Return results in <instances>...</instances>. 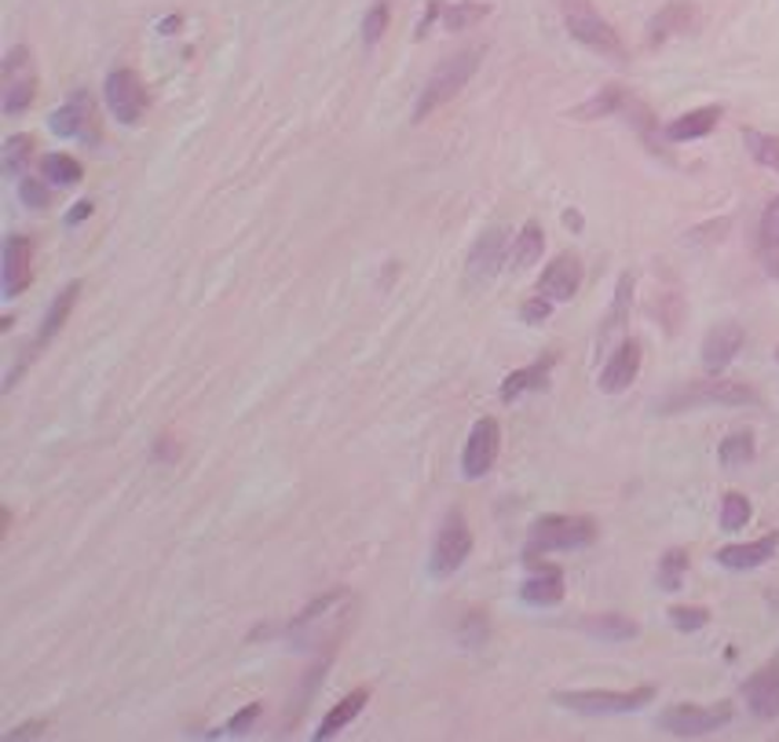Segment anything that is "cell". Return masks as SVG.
<instances>
[{
  "mask_svg": "<svg viewBox=\"0 0 779 742\" xmlns=\"http://www.w3.org/2000/svg\"><path fill=\"white\" fill-rule=\"evenodd\" d=\"M33 147H37V140H33V136H27V132L8 136V143H4V172L16 176V180H22V176H30Z\"/></svg>",
  "mask_w": 779,
  "mask_h": 742,
  "instance_id": "cell-32",
  "label": "cell"
},
{
  "mask_svg": "<svg viewBox=\"0 0 779 742\" xmlns=\"http://www.w3.org/2000/svg\"><path fill=\"white\" fill-rule=\"evenodd\" d=\"M656 699V688L645 684V688H630V691H557L552 702L563 710H575V713H633V710H645L648 702Z\"/></svg>",
  "mask_w": 779,
  "mask_h": 742,
  "instance_id": "cell-7",
  "label": "cell"
},
{
  "mask_svg": "<svg viewBox=\"0 0 779 742\" xmlns=\"http://www.w3.org/2000/svg\"><path fill=\"white\" fill-rule=\"evenodd\" d=\"M743 702L753 716L761 721H776L779 716V662L761 665L758 673L743 684Z\"/></svg>",
  "mask_w": 779,
  "mask_h": 742,
  "instance_id": "cell-17",
  "label": "cell"
},
{
  "mask_svg": "<svg viewBox=\"0 0 779 742\" xmlns=\"http://www.w3.org/2000/svg\"><path fill=\"white\" fill-rule=\"evenodd\" d=\"M88 217H92V201H78V205L70 209L67 223H70V228H78V223H81V220H88Z\"/></svg>",
  "mask_w": 779,
  "mask_h": 742,
  "instance_id": "cell-45",
  "label": "cell"
},
{
  "mask_svg": "<svg viewBox=\"0 0 779 742\" xmlns=\"http://www.w3.org/2000/svg\"><path fill=\"white\" fill-rule=\"evenodd\" d=\"M699 27V8L692 4V0H673V4H666L662 11H656L648 22V44L659 48L666 41H673V37H685L692 33Z\"/></svg>",
  "mask_w": 779,
  "mask_h": 742,
  "instance_id": "cell-15",
  "label": "cell"
},
{
  "mask_svg": "<svg viewBox=\"0 0 779 742\" xmlns=\"http://www.w3.org/2000/svg\"><path fill=\"white\" fill-rule=\"evenodd\" d=\"M506 249H509V228H487L480 238H476V245L469 249V282L472 285H483L491 282L495 274L501 271V260H506Z\"/></svg>",
  "mask_w": 779,
  "mask_h": 742,
  "instance_id": "cell-13",
  "label": "cell"
},
{
  "mask_svg": "<svg viewBox=\"0 0 779 742\" xmlns=\"http://www.w3.org/2000/svg\"><path fill=\"white\" fill-rule=\"evenodd\" d=\"M44 721H30V724H19V728H11V732L4 735L8 742H19V739H37V735H41L44 732Z\"/></svg>",
  "mask_w": 779,
  "mask_h": 742,
  "instance_id": "cell-43",
  "label": "cell"
},
{
  "mask_svg": "<svg viewBox=\"0 0 779 742\" xmlns=\"http://www.w3.org/2000/svg\"><path fill=\"white\" fill-rule=\"evenodd\" d=\"M743 325L739 322H721L713 325V330L707 333V341H702V367H707L710 373H721L725 367H732V359L743 351Z\"/></svg>",
  "mask_w": 779,
  "mask_h": 742,
  "instance_id": "cell-18",
  "label": "cell"
},
{
  "mask_svg": "<svg viewBox=\"0 0 779 742\" xmlns=\"http://www.w3.org/2000/svg\"><path fill=\"white\" fill-rule=\"evenodd\" d=\"M721 114H725L721 107L688 110V114L673 118L670 124H666V140H670V143H692V140H702V136H710L713 129H718Z\"/></svg>",
  "mask_w": 779,
  "mask_h": 742,
  "instance_id": "cell-22",
  "label": "cell"
},
{
  "mask_svg": "<svg viewBox=\"0 0 779 742\" xmlns=\"http://www.w3.org/2000/svg\"><path fill=\"white\" fill-rule=\"evenodd\" d=\"M743 143L750 150V158L758 161V166L772 169L779 176V136L772 132H758V129H747L743 132Z\"/></svg>",
  "mask_w": 779,
  "mask_h": 742,
  "instance_id": "cell-34",
  "label": "cell"
},
{
  "mask_svg": "<svg viewBox=\"0 0 779 742\" xmlns=\"http://www.w3.org/2000/svg\"><path fill=\"white\" fill-rule=\"evenodd\" d=\"M666 614H670L673 629H681V633H699V629L710 622V611L692 608V603H677V608H670Z\"/></svg>",
  "mask_w": 779,
  "mask_h": 742,
  "instance_id": "cell-38",
  "label": "cell"
},
{
  "mask_svg": "<svg viewBox=\"0 0 779 742\" xmlns=\"http://www.w3.org/2000/svg\"><path fill=\"white\" fill-rule=\"evenodd\" d=\"M557 8H560L563 27H568V33L582 48H589V52L605 56L611 62H626V59H630V48H626L619 30H615L611 22L600 16L593 0H557Z\"/></svg>",
  "mask_w": 779,
  "mask_h": 742,
  "instance_id": "cell-2",
  "label": "cell"
},
{
  "mask_svg": "<svg viewBox=\"0 0 779 742\" xmlns=\"http://www.w3.org/2000/svg\"><path fill=\"white\" fill-rule=\"evenodd\" d=\"M78 293H81V282H70V285H62V289H59V297L52 300V308H48L44 322H41V333H37L33 348H27V351H30V359H33L41 348H48V344L56 341V333L62 330V325H67L73 304H78Z\"/></svg>",
  "mask_w": 779,
  "mask_h": 742,
  "instance_id": "cell-23",
  "label": "cell"
},
{
  "mask_svg": "<svg viewBox=\"0 0 779 742\" xmlns=\"http://www.w3.org/2000/svg\"><path fill=\"white\" fill-rule=\"evenodd\" d=\"M732 721V706L728 702H713V706H692V702H681V706H670L659 713V728L677 739H699L718 732Z\"/></svg>",
  "mask_w": 779,
  "mask_h": 742,
  "instance_id": "cell-9",
  "label": "cell"
},
{
  "mask_svg": "<svg viewBox=\"0 0 779 742\" xmlns=\"http://www.w3.org/2000/svg\"><path fill=\"white\" fill-rule=\"evenodd\" d=\"M520 600L535 603V608H557L563 600V574L560 568H538V574H531L520 585Z\"/></svg>",
  "mask_w": 779,
  "mask_h": 742,
  "instance_id": "cell-26",
  "label": "cell"
},
{
  "mask_svg": "<svg viewBox=\"0 0 779 742\" xmlns=\"http://www.w3.org/2000/svg\"><path fill=\"white\" fill-rule=\"evenodd\" d=\"M367 702H370V688H356L351 695H344L330 713L322 716L316 739L322 742V739H333L337 732H344V728H348L351 721H356V716H359L362 710H367Z\"/></svg>",
  "mask_w": 779,
  "mask_h": 742,
  "instance_id": "cell-27",
  "label": "cell"
},
{
  "mask_svg": "<svg viewBox=\"0 0 779 742\" xmlns=\"http://www.w3.org/2000/svg\"><path fill=\"white\" fill-rule=\"evenodd\" d=\"M48 129L62 140H84V143H96L99 140V121H96V103L88 92H73L67 103L59 110H52L48 118Z\"/></svg>",
  "mask_w": 779,
  "mask_h": 742,
  "instance_id": "cell-12",
  "label": "cell"
},
{
  "mask_svg": "<svg viewBox=\"0 0 779 742\" xmlns=\"http://www.w3.org/2000/svg\"><path fill=\"white\" fill-rule=\"evenodd\" d=\"M388 16H392V11H388V0H377V4L367 11V19H362V41H367V48H373L384 37Z\"/></svg>",
  "mask_w": 779,
  "mask_h": 742,
  "instance_id": "cell-39",
  "label": "cell"
},
{
  "mask_svg": "<svg viewBox=\"0 0 779 742\" xmlns=\"http://www.w3.org/2000/svg\"><path fill=\"white\" fill-rule=\"evenodd\" d=\"M158 458H166V461L180 458V447L172 443V435H161V439H158Z\"/></svg>",
  "mask_w": 779,
  "mask_h": 742,
  "instance_id": "cell-46",
  "label": "cell"
},
{
  "mask_svg": "<svg viewBox=\"0 0 779 742\" xmlns=\"http://www.w3.org/2000/svg\"><path fill=\"white\" fill-rule=\"evenodd\" d=\"M747 402H758V392L743 381H725V377H710V381L688 384L681 392H673L670 399H662L659 407L662 413L673 410H688V407H747Z\"/></svg>",
  "mask_w": 779,
  "mask_h": 742,
  "instance_id": "cell-6",
  "label": "cell"
},
{
  "mask_svg": "<svg viewBox=\"0 0 779 742\" xmlns=\"http://www.w3.org/2000/svg\"><path fill=\"white\" fill-rule=\"evenodd\" d=\"M483 16H487L483 4H439V0H432L429 11H425V19H421L418 37L429 33V27H432L436 19L443 22L447 30H469V27H476V22H480Z\"/></svg>",
  "mask_w": 779,
  "mask_h": 742,
  "instance_id": "cell-24",
  "label": "cell"
},
{
  "mask_svg": "<svg viewBox=\"0 0 779 742\" xmlns=\"http://www.w3.org/2000/svg\"><path fill=\"white\" fill-rule=\"evenodd\" d=\"M761 263H765V271L779 282V245H761Z\"/></svg>",
  "mask_w": 779,
  "mask_h": 742,
  "instance_id": "cell-44",
  "label": "cell"
},
{
  "mask_svg": "<svg viewBox=\"0 0 779 742\" xmlns=\"http://www.w3.org/2000/svg\"><path fill=\"white\" fill-rule=\"evenodd\" d=\"M597 538V523L589 515H542L531 527V542H527L523 556L538 560L542 552H560V549H582Z\"/></svg>",
  "mask_w": 779,
  "mask_h": 742,
  "instance_id": "cell-4",
  "label": "cell"
},
{
  "mask_svg": "<svg viewBox=\"0 0 779 742\" xmlns=\"http://www.w3.org/2000/svg\"><path fill=\"white\" fill-rule=\"evenodd\" d=\"M103 96H107L110 114H114L121 124L136 129V124L143 121V114H147V88H143L140 73H136V70H129V67L110 70L107 73V84H103Z\"/></svg>",
  "mask_w": 779,
  "mask_h": 742,
  "instance_id": "cell-10",
  "label": "cell"
},
{
  "mask_svg": "<svg viewBox=\"0 0 779 742\" xmlns=\"http://www.w3.org/2000/svg\"><path fill=\"white\" fill-rule=\"evenodd\" d=\"M41 176L52 187H78L84 169H81V161L70 158V154H48V158H41Z\"/></svg>",
  "mask_w": 779,
  "mask_h": 742,
  "instance_id": "cell-31",
  "label": "cell"
},
{
  "mask_svg": "<svg viewBox=\"0 0 779 742\" xmlns=\"http://www.w3.org/2000/svg\"><path fill=\"white\" fill-rule=\"evenodd\" d=\"M549 311H552V300H546L542 293H538V297H531V300H527V304L520 308L523 322H531V325L546 322V319H549Z\"/></svg>",
  "mask_w": 779,
  "mask_h": 742,
  "instance_id": "cell-42",
  "label": "cell"
},
{
  "mask_svg": "<svg viewBox=\"0 0 779 742\" xmlns=\"http://www.w3.org/2000/svg\"><path fill=\"white\" fill-rule=\"evenodd\" d=\"M685 571H688V552L685 549H670L666 556L659 560V589L673 593V589L685 585Z\"/></svg>",
  "mask_w": 779,
  "mask_h": 742,
  "instance_id": "cell-35",
  "label": "cell"
},
{
  "mask_svg": "<svg viewBox=\"0 0 779 742\" xmlns=\"http://www.w3.org/2000/svg\"><path fill=\"white\" fill-rule=\"evenodd\" d=\"M563 223H568L571 231H582V217H578V212H563Z\"/></svg>",
  "mask_w": 779,
  "mask_h": 742,
  "instance_id": "cell-47",
  "label": "cell"
},
{
  "mask_svg": "<svg viewBox=\"0 0 779 742\" xmlns=\"http://www.w3.org/2000/svg\"><path fill=\"white\" fill-rule=\"evenodd\" d=\"M351 608H356V596L337 589V593L308 603L293 619V625H289V636H293L300 648L333 644V640H341L344 629L351 625Z\"/></svg>",
  "mask_w": 779,
  "mask_h": 742,
  "instance_id": "cell-1",
  "label": "cell"
},
{
  "mask_svg": "<svg viewBox=\"0 0 779 742\" xmlns=\"http://www.w3.org/2000/svg\"><path fill=\"white\" fill-rule=\"evenodd\" d=\"M750 501L739 494V490H732V494H725L721 498V512H718V523H721V531H739V527H747L750 523Z\"/></svg>",
  "mask_w": 779,
  "mask_h": 742,
  "instance_id": "cell-36",
  "label": "cell"
},
{
  "mask_svg": "<svg viewBox=\"0 0 779 742\" xmlns=\"http://www.w3.org/2000/svg\"><path fill=\"white\" fill-rule=\"evenodd\" d=\"M578 285H582V263L575 253H560L552 263H546V271L538 274V293L552 304H568L575 300Z\"/></svg>",
  "mask_w": 779,
  "mask_h": 742,
  "instance_id": "cell-14",
  "label": "cell"
},
{
  "mask_svg": "<svg viewBox=\"0 0 779 742\" xmlns=\"http://www.w3.org/2000/svg\"><path fill=\"white\" fill-rule=\"evenodd\" d=\"M552 362H557V355H546V359L531 362V367L512 370V373L506 377V381H501V402H517L520 395L538 392V388H546L549 373H552Z\"/></svg>",
  "mask_w": 779,
  "mask_h": 742,
  "instance_id": "cell-25",
  "label": "cell"
},
{
  "mask_svg": "<svg viewBox=\"0 0 779 742\" xmlns=\"http://www.w3.org/2000/svg\"><path fill=\"white\" fill-rule=\"evenodd\" d=\"M542 253H546V234H542V228H538L535 220L523 223V231L517 234V242H512V249H509L512 268H517V271L535 268V263L542 260Z\"/></svg>",
  "mask_w": 779,
  "mask_h": 742,
  "instance_id": "cell-29",
  "label": "cell"
},
{
  "mask_svg": "<svg viewBox=\"0 0 779 742\" xmlns=\"http://www.w3.org/2000/svg\"><path fill=\"white\" fill-rule=\"evenodd\" d=\"M33 282V242L22 234H8L4 242V297L16 300Z\"/></svg>",
  "mask_w": 779,
  "mask_h": 742,
  "instance_id": "cell-19",
  "label": "cell"
},
{
  "mask_svg": "<svg viewBox=\"0 0 779 742\" xmlns=\"http://www.w3.org/2000/svg\"><path fill=\"white\" fill-rule=\"evenodd\" d=\"M37 99V62L27 44L8 48L4 67H0V110L4 118L27 114Z\"/></svg>",
  "mask_w": 779,
  "mask_h": 742,
  "instance_id": "cell-5",
  "label": "cell"
},
{
  "mask_svg": "<svg viewBox=\"0 0 779 742\" xmlns=\"http://www.w3.org/2000/svg\"><path fill=\"white\" fill-rule=\"evenodd\" d=\"M498 450H501V424L495 418H480L472 424V432L465 439V450H461L465 480H483V475L495 469Z\"/></svg>",
  "mask_w": 779,
  "mask_h": 742,
  "instance_id": "cell-11",
  "label": "cell"
},
{
  "mask_svg": "<svg viewBox=\"0 0 779 742\" xmlns=\"http://www.w3.org/2000/svg\"><path fill=\"white\" fill-rule=\"evenodd\" d=\"M582 629L608 640V644H622V640H633L640 633V625L633 619H626V614H593V619L582 622Z\"/></svg>",
  "mask_w": 779,
  "mask_h": 742,
  "instance_id": "cell-30",
  "label": "cell"
},
{
  "mask_svg": "<svg viewBox=\"0 0 779 742\" xmlns=\"http://www.w3.org/2000/svg\"><path fill=\"white\" fill-rule=\"evenodd\" d=\"M761 245H779V198L769 201V209L761 212Z\"/></svg>",
  "mask_w": 779,
  "mask_h": 742,
  "instance_id": "cell-40",
  "label": "cell"
},
{
  "mask_svg": "<svg viewBox=\"0 0 779 742\" xmlns=\"http://www.w3.org/2000/svg\"><path fill=\"white\" fill-rule=\"evenodd\" d=\"M483 52L487 48L476 44V48H465V52L439 62L421 88V99H418V107H413V121H425L429 114H436L439 107H447L450 99L476 78V70H480V62H483Z\"/></svg>",
  "mask_w": 779,
  "mask_h": 742,
  "instance_id": "cell-3",
  "label": "cell"
},
{
  "mask_svg": "<svg viewBox=\"0 0 779 742\" xmlns=\"http://www.w3.org/2000/svg\"><path fill=\"white\" fill-rule=\"evenodd\" d=\"M19 198L27 201V209H48L52 205V183L48 180H37V176H22L19 180Z\"/></svg>",
  "mask_w": 779,
  "mask_h": 742,
  "instance_id": "cell-37",
  "label": "cell"
},
{
  "mask_svg": "<svg viewBox=\"0 0 779 742\" xmlns=\"http://www.w3.org/2000/svg\"><path fill=\"white\" fill-rule=\"evenodd\" d=\"M260 716V702H249V706L242 710V713H234L231 721H228V728H223V732L228 735H246L249 728H253V721Z\"/></svg>",
  "mask_w": 779,
  "mask_h": 742,
  "instance_id": "cell-41",
  "label": "cell"
},
{
  "mask_svg": "<svg viewBox=\"0 0 779 742\" xmlns=\"http://www.w3.org/2000/svg\"><path fill=\"white\" fill-rule=\"evenodd\" d=\"M718 461L725 464V469H743V464H750L753 461V432L739 429L732 435H725L721 447H718Z\"/></svg>",
  "mask_w": 779,
  "mask_h": 742,
  "instance_id": "cell-33",
  "label": "cell"
},
{
  "mask_svg": "<svg viewBox=\"0 0 779 742\" xmlns=\"http://www.w3.org/2000/svg\"><path fill=\"white\" fill-rule=\"evenodd\" d=\"M472 552V531H469V520L450 509L439 523V531L432 538V560H429V574L432 578H450L455 571H461V563L469 560Z\"/></svg>",
  "mask_w": 779,
  "mask_h": 742,
  "instance_id": "cell-8",
  "label": "cell"
},
{
  "mask_svg": "<svg viewBox=\"0 0 779 742\" xmlns=\"http://www.w3.org/2000/svg\"><path fill=\"white\" fill-rule=\"evenodd\" d=\"M779 549V531L758 538V542H743V545H725L718 549V563L728 571H753L761 563H769Z\"/></svg>",
  "mask_w": 779,
  "mask_h": 742,
  "instance_id": "cell-21",
  "label": "cell"
},
{
  "mask_svg": "<svg viewBox=\"0 0 779 742\" xmlns=\"http://www.w3.org/2000/svg\"><path fill=\"white\" fill-rule=\"evenodd\" d=\"M630 88L622 84H608L600 88V92L589 99V103H582L575 110L578 121H597V118H615V114H626V107H630Z\"/></svg>",
  "mask_w": 779,
  "mask_h": 742,
  "instance_id": "cell-28",
  "label": "cell"
},
{
  "mask_svg": "<svg viewBox=\"0 0 779 742\" xmlns=\"http://www.w3.org/2000/svg\"><path fill=\"white\" fill-rule=\"evenodd\" d=\"M640 359H645V351H640V344H637V341H622V344L608 355L605 370H600V392H608V395L626 392V388H630V384L637 381Z\"/></svg>",
  "mask_w": 779,
  "mask_h": 742,
  "instance_id": "cell-16",
  "label": "cell"
},
{
  "mask_svg": "<svg viewBox=\"0 0 779 742\" xmlns=\"http://www.w3.org/2000/svg\"><path fill=\"white\" fill-rule=\"evenodd\" d=\"M630 308H633V274L626 271L619 279V285H615V300H611V308L605 314V322H600V333H597L600 351H615V341L622 337L626 319H630Z\"/></svg>",
  "mask_w": 779,
  "mask_h": 742,
  "instance_id": "cell-20",
  "label": "cell"
},
{
  "mask_svg": "<svg viewBox=\"0 0 779 742\" xmlns=\"http://www.w3.org/2000/svg\"><path fill=\"white\" fill-rule=\"evenodd\" d=\"M776 362H779V348H776Z\"/></svg>",
  "mask_w": 779,
  "mask_h": 742,
  "instance_id": "cell-48",
  "label": "cell"
}]
</instances>
